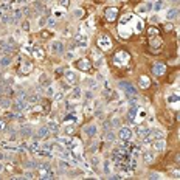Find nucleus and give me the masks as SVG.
I'll return each mask as SVG.
<instances>
[{"mask_svg":"<svg viewBox=\"0 0 180 180\" xmlns=\"http://www.w3.org/2000/svg\"><path fill=\"white\" fill-rule=\"evenodd\" d=\"M9 62H11L9 58H3V59H2V65H8Z\"/></svg>","mask_w":180,"mask_h":180,"instance_id":"obj_36","label":"nucleus"},{"mask_svg":"<svg viewBox=\"0 0 180 180\" xmlns=\"http://www.w3.org/2000/svg\"><path fill=\"white\" fill-rule=\"evenodd\" d=\"M118 137L123 141H129L132 138V130L129 127H121V129H120V132H118Z\"/></svg>","mask_w":180,"mask_h":180,"instance_id":"obj_9","label":"nucleus"},{"mask_svg":"<svg viewBox=\"0 0 180 180\" xmlns=\"http://www.w3.org/2000/svg\"><path fill=\"white\" fill-rule=\"evenodd\" d=\"M33 68H34V65H33V62L30 61V59L20 58L19 67H17V71H19L20 75H30V73L33 71Z\"/></svg>","mask_w":180,"mask_h":180,"instance_id":"obj_3","label":"nucleus"},{"mask_svg":"<svg viewBox=\"0 0 180 180\" xmlns=\"http://www.w3.org/2000/svg\"><path fill=\"white\" fill-rule=\"evenodd\" d=\"M86 98H87V99H92V93L87 92V93H86Z\"/></svg>","mask_w":180,"mask_h":180,"instance_id":"obj_43","label":"nucleus"},{"mask_svg":"<svg viewBox=\"0 0 180 180\" xmlns=\"http://www.w3.org/2000/svg\"><path fill=\"white\" fill-rule=\"evenodd\" d=\"M179 137H180V135H179Z\"/></svg>","mask_w":180,"mask_h":180,"instance_id":"obj_45","label":"nucleus"},{"mask_svg":"<svg viewBox=\"0 0 180 180\" xmlns=\"http://www.w3.org/2000/svg\"><path fill=\"white\" fill-rule=\"evenodd\" d=\"M163 148H165V141H163V138H160L157 143H155V149H158V151H161Z\"/></svg>","mask_w":180,"mask_h":180,"instance_id":"obj_23","label":"nucleus"},{"mask_svg":"<svg viewBox=\"0 0 180 180\" xmlns=\"http://www.w3.org/2000/svg\"><path fill=\"white\" fill-rule=\"evenodd\" d=\"M33 58L34 59H45V51H44V48L42 47H34L33 48Z\"/></svg>","mask_w":180,"mask_h":180,"instance_id":"obj_13","label":"nucleus"},{"mask_svg":"<svg viewBox=\"0 0 180 180\" xmlns=\"http://www.w3.org/2000/svg\"><path fill=\"white\" fill-rule=\"evenodd\" d=\"M75 16H76V17H81V16H82V11H81V9H79V11H75Z\"/></svg>","mask_w":180,"mask_h":180,"instance_id":"obj_40","label":"nucleus"},{"mask_svg":"<svg viewBox=\"0 0 180 180\" xmlns=\"http://www.w3.org/2000/svg\"><path fill=\"white\" fill-rule=\"evenodd\" d=\"M172 176L174 177H180V169H174L172 171Z\"/></svg>","mask_w":180,"mask_h":180,"instance_id":"obj_37","label":"nucleus"},{"mask_svg":"<svg viewBox=\"0 0 180 180\" xmlns=\"http://www.w3.org/2000/svg\"><path fill=\"white\" fill-rule=\"evenodd\" d=\"M5 168H6V171H8V172H14V169H16V168H14V165H11V163L5 165Z\"/></svg>","mask_w":180,"mask_h":180,"instance_id":"obj_32","label":"nucleus"},{"mask_svg":"<svg viewBox=\"0 0 180 180\" xmlns=\"http://www.w3.org/2000/svg\"><path fill=\"white\" fill-rule=\"evenodd\" d=\"M47 134H48V129H47V127H40L37 130V137H39V138H45Z\"/></svg>","mask_w":180,"mask_h":180,"instance_id":"obj_21","label":"nucleus"},{"mask_svg":"<svg viewBox=\"0 0 180 180\" xmlns=\"http://www.w3.org/2000/svg\"><path fill=\"white\" fill-rule=\"evenodd\" d=\"M118 126H120V120H112V127H118Z\"/></svg>","mask_w":180,"mask_h":180,"instance_id":"obj_34","label":"nucleus"},{"mask_svg":"<svg viewBox=\"0 0 180 180\" xmlns=\"http://www.w3.org/2000/svg\"><path fill=\"white\" fill-rule=\"evenodd\" d=\"M171 2H180V0H171Z\"/></svg>","mask_w":180,"mask_h":180,"instance_id":"obj_44","label":"nucleus"},{"mask_svg":"<svg viewBox=\"0 0 180 180\" xmlns=\"http://www.w3.org/2000/svg\"><path fill=\"white\" fill-rule=\"evenodd\" d=\"M59 5H61L62 8H68V5H70V0H61V2H59Z\"/></svg>","mask_w":180,"mask_h":180,"instance_id":"obj_29","label":"nucleus"},{"mask_svg":"<svg viewBox=\"0 0 180 180\" xmlns=\"http://www.w3.org/2000/svg\"><path fill=\"white\" fill-rule=\"evenodd\" d=\"M76 68L79 71H84V73H93V62L90 61L89 58H81L76 61Z\"/></svg>","mask_w":180,"mask_h":180,"instance_id":"obj_2","label":"nucleus"},{"mask_svg":"<svg viewBox=\"0 0 180 180\" xmlns=\"http://www.w3.org/2000/svg\"><path fill=\"white\" fill-rule=\"evenodd\" d=\"M149 135H151L152 138H157V140L163 138V132L158 130V129H152V130H149Z\"/></svg>","mask_w":180,"mask_h":180,"instance_id":"obj_17","label":"nucleus"},{"mask_svg":"<svg viewBox=\"0 0 180 180\" xmlns=\"http://www.w3.org/2000/svg\"><path fill=\"white\" fill-rule=\"evenodd\" d=\"M0 104H2V107H8V106H9V101H6V99H5V101H2Z\"/></svg>","mask_w":180,"mask_h":180,"instance_id":"obj_38","label":"nucleus"},{"mask_svg":"<svg viewBox=\"0 0 180 180\" xmlns=\"http://www.w3.org/2000/svg\"><path fill=\"white\" fill-rule=\"evenodd\" d=\"M50 34H51V33H50V31H47V30H45V31H42V33H40L39 36H40V37L44 39V40H47V39L50 37Z\"/></svg>","mask_w":180,"mask_h":180,"instance_id":"obj_27","label":"nucleus"},{"mask_svg":"<svg viewBox=\"0 0 180 180\" xmlns=\"http://www.w3.org/2000/svg\"><path fill=\"white\" fill-rule=\"evenodd\" d=\"M120 87H121L124 92H126V95H127V98H129V99L137 98V90H135V87L132 86L130 82H127V81H121V82H120Z\"/></svg>","mask_w":180,"mask_h":180,"instance_id":"obj_5","label":"nucleus"},{"mask_svg":"<svg viewBox=\"0 0 180 180\" xmlns=\"http://www.w3.org/2000/svg\"><path fill=\"white\" fill-rule=\"evenodd\" d=\"M143 157H145V161H146V163H151V161L154 160V155H152L151 152H146Z\"/></svg>","mask_w":180,"mask_h":180,"instance_id":"obj_24","label":"nucleus"},{"mask_svg":"<svg viewBox=\"0 0 180 180\" xmlns=\"http://www.w3.org/2000/svg\"><path fill=\"white\" fill-rule=\"evenodd\" d=\"M84 134H86L87 137H93L95 134H96V126H95V124L84 126Z\"/></svg>","mask_w":180,"mask_h":180,"instance_id":"obj_14","label":"nucleus"},{"mask_svg":"<svg viewBox=\"0 0 180 180\" xmlns=\"http://www.w3.org/2000/svg\"><path fill=\"white\" fill-rule=\"evenodd\" d=\"M64 79H65V84H68V86L71 87H75L76 84H78V75H76V71H71V70H67L64 73Z\"/></svg>","mask_w":180,"mask_h":180,"instance_id":"obj_6","label":"nucleus"},{"mask_svg":"<svg viewBox=\"0 0 180 180\" xmlns=\"http://www.w3.org/2000/svg\"><path fill=\"white\" fill-rule=\"evenodd\" d=\"M158 28L157 27H151V28H148V34H149V37H155V36H158Z\"/></svg>","mask_w":180,"mask_h":180,"instance_id":"obj_19","label":"nucleus"},{"mask_svg":"<svg viewBox=\"0 0 180 180\" xmlns=\"http://www.w3.org/2000/svg\"><path fill=\"white\" fill-rule=\"evenodd\" d=\"M112 62H113V65H115L117 68H123V67H126V65L130 62V55L126 50H118L115 55H113Z\"/></svg>","mask_w":180,"mask_h":180,"instance_id":"obj_1","label":"nucleus"},{"mask_svg":"<svg viewBox=\"0 0 180 180\" xmlns=\"http://www.w3.org/2000/svg\"><path fill=\"white\" fill-rule=\"evenodd\" d=\"M5 129H6V121H5V120H0V132H3Z\"/></svg>","mask_w":180,"mask_h":180,"instance_id":"obj_31","label":"nucleus"},{"mask_svg":"<svg viewBox=\"0 0 180 180\" xmlns=\"http://www.w3.org/2000/svg\"><path fill=\"white\" fill-rule=\"evenodd\" d=\"M179 16H180V11L176 9V8H171V9H168V13H166V19L168 20H174V19H177Z\"/></svg>","mask_w":180,"mask_h":180,"instance_id":"obj_15","label":"nucleus"},{"mask_svg":"<svg viewBox=\"0 0 180 180\" xmlns=\"http://www.w3.org/2000/svg\"><path fill=\"white\" fill-rule=\"evenodd\" d=\"M106 138L109 140V141L115 140V135H113V132H112V130H107V132H106Z\"/></svg>","mask_w":180,"mask_h":180,"instance_id":"obj_26","label":"nucleus"},{"mask_svg":"<svg viewBox=\"0 0 180 180\" xmlns=\"http://www.w3.org/2000/svg\"><path fill=\"white\" fill-rule=\"evenodd\" d=\"M140 82H141V87H143V89H148L149 84H151V79H149L148 76L141 75V76H140Z\"/></svg>","mask_w":180,"mask_h":180,"instance_id":"obj_18","label":"nucleus"},{"mask_svg":"<svg viewBox=\"0 0 180 180\" xmlns=\"http://www.w3.org/2000/svg\"><path fill=\"white\" fill-rule=\"evenodd\" d=\"M154 47V53H158L161 50V47H163V40L158 39V36H155V37H151V48Z\"/></svg>","mask_w":180,"mask_h":180,"instance_id":"obj_10","label":"nucleus"},{"mask_svg":"<svg viewBox=\"0 0 180 180\" xmlns=\"http://www.w3.org/2000/svg\"><path fill=\"white\" fill-rule=\"evenodd\" d=\"M22 28L25 30V31H28V30H30V22H23L22 23Z\"/></svg>","mask_w":180,"mask_h":180,"instance_id":"obj_35","label":"nucleus"},{"mask_svg":"<svg viewBox=\"0 0 180 180\" xmlns=\"http://www.w3.org/2000/svg\"><path fill=\"white\" fill-rule=\"evenodd\" d=\"M165 28H166V31H169V30H172V25H171V23H168Z\"/></svg>","mask_w":180,"mask_h":180,"instance_id":"obj_42","label":"nucleus"},{"mask_svg":"<svg viewBox=\"0 0 180 180\" xmlns=\"http://www.w3.org/2000/svg\"><path fill=\"white\" fill-rule=\"evenodd\" d=\"M104 17H106V20L107 22H115L117 20V17H118V8L115 6H109V8H106L104 11Z\"/></svg>","mask_w":180,"mask_h":180,"instance_id":"obj_7","label":"nucleus"},{"mask_svg":"<svg viewBox=\"0 0 180 180\" xmlns=\"http://www.w3.org/2000/svg\"><path fill=\"white\" fill-rule=\"evenodd\" d=\"M79 93H81L79 89H75L73 92H71V96H70V98H73V99H75V98H79Z\"/></svg>","mask_w":180,"mask_h":180,"instance_id":"obj_28","label":"nucleus"},{"mask_svg":"<svg viewBox=\"0 0 180 180\" xmlns=\"http://www.w3.org/2000/svg\"><path fill=\"white\" fill-rule=\"evenodd\" d=\"M138 137H141V138H148V137H149V129L138 127Z\"/></svg>","mask_w":180,"mask_h":180,"instance_id":"obj_20","label":"nucleus"},{"mask_svg":"<svg viewBox=\"0 0 180 180\" xmlns=\"http://www.w3.org/2000/svg\"><path fill=\"white\" fill-rule=\"evenodd\" d=\"M65 51V47L62 42H59V40H55L51 44V53L53 55H62V53Z\"/></svg>","mask_w":180,"mask_h":180,"instance_id":"obj_8","label":"nucleus"},{"mask_svg":"<svg viewBox=\"0 0 180 180\" xmlns=\"http://www.w3.org/2000/svg\"><path fill=\"white\" fill-rule=\"evenodd\" d=\"M3 50H5V53H8V55H11L16 48H14V45L13 44H5L3 45Z\"/></svg>","mask_w":180,"mask_h":180,"instance_id":"obj_22","label":"nucleus"},{"mask_svg":"<svg viewBox=\"0 0 180 180\" xmlns=\"http://www.w3.org/2000/svg\"><path fill=\"white\" fill-rule=\"evenodd\" d=\"M76 42H78V45H81V47H86L87 45V34H84V33H79L76 36Z\"/></svg>","mask_w":180,"mask_h":180,"instance_id":"obj_16","label":"nucleus"},{"mask_svg":"<svg viewBox=\"0 0 180 180\" xmlns=\"http://www.w3.org/2000/svg\"><path fill=\"white\" fill-rule=\"evenodd\" d=\"M158 174H149V179H158Z\"/></svg>","mask_w":180,"mask_h":180,"instance_id":"obj_39","label":"nucleus"},{"mask_svg":"<svg viewBox=\"0 0 180 180\" xmlns=\"http://www.w3.org/2000/svg\"><path fill=\"white\" fill-rule=\"evenodd\" d=\"M39 174H40L42 179H50V177H53V172H51V169H50L48 165L39 166Z\"/></svg>","mask_w":180,"mask_h":180,"instance_id":"obj_11","label":"nucleus"},{"mask_svg":"<svg viewBox=\"0 0 180 180\" xmlns=\"http://www.w3.org/2000/svg\"><path fill=\"white\" fill-rule=\"evenodd\" d=\"M104 172L109 174L110 172V168H109V161H104Z\"/></svg>","mask_w":180,"mask_h":180,"instance_id":"obj_33","label":"nucleus"},{"mask_svg":"<svg viewBox=\"0 0 180 180\" xmlns=\"http://www.w3.org/2000/svg\"><path fill=\"white\" fill-rule=\"evenodd\" d=\"M65 132H67L68 135H73V132H75V127H73V126H67V127H65Z\"/></svg>","mask_w":180,"mask_h":180,"instance_id":"obj_30","label":"nucleus"},{"mask_svg":"<svg viewBox=\"0 0 180 180\" xmlns=\"http://www.w3.org/2000/svg\"><path fill=\"white\" fill-rule=\"evenodd\" d=\"M152 73L155 76H161L166 73V65L165 64H154L152 65Z\"/></svg>","mask_w":180,"mask_h":180,"instance_id":"obj_12","label":"nucleus"},{"mask_svg":"<svg viewBox=\"0 0 180 180\" xmlns=\"http://www.w3.org/2000/svg\"><path fill=\"white\" fill-rule=\"evenodd\" d=\"M174 160H176V163H180V154H177V155H176V158H174Z\"/></svg>","mask_w":180,"mask_h":180,"instance_id":"obj_41","label":"nucleus"},{"mask_svg":"<svg viewBox=\"0 0 180 180\" xmlns=\"http://www.w3.org/2000/svg\"><path fill=\"white\" fill-rule=\"evenodd\" d=\"M22 135L23 137H31V129H30V127H23L22 129Z\"/></svg>","mask_w":180,"mask_h":180,"instance_id":"obj_25","label":"nucleus"},{"mask_svg":"<svg viewBox=\"0 0 180 180\" xmlns=\"http://www.w3.org/2000/svg\"><path fill=\"white\" fill-rule=\"evenodd\" d=\"M96 45H98L103 51H109V50L112 48V47H113L112 39H110L107 34H101V36H98V39H96Z\"/></svg>","mask_w":180,"mask_h":180,"instance_id":"obj_4","label":"nucleus"}]
</instances>
